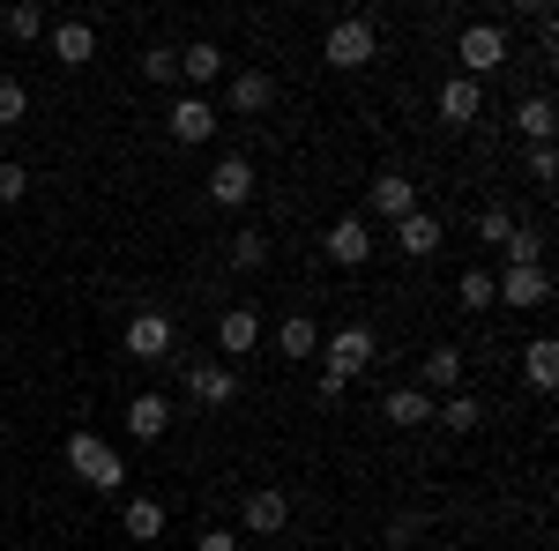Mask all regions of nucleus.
Segmentation results:
<instances>
[{
    "mask_svg": "<svg viewBox=\"0 0 559 551\" xmlns=\"http://www.w3.org/2000/svg\"><path fill=\"white\" fill-rule=\"evenodd\" d=\"M373 366V328H336V336H321V403H344V387L358 381Z\"/></svg>",
    "mask_w": 559,
    "mask_h": 551,
    "instance_id": "f257e3e1",
    "label": "nucleus"
},
{
    "mask_svg": "<svg viewBox=\"0 0 559 551\" xmlns=\"http://www.w3.org/2000/svg\"><path fill=\"white\" fill-rule=\"evenodd\" d=\"M68 469L83 477L90 492H120V484H128V455H120L105 432H68Z\"/></svg>",
    "mask_w": 559,
    "mask_h": 551,
    "instance_id": "f03ea898",
    "label": "nucleus"
},
{
    "mask_svg": "<svg viewBox=\"0 0 559 551\" xmlns=\"http://www.w3.org/2000/svg\"><path fill=\"white\" fill-rule=\"evenodd\" d=\"M373 52H381V31H373L366 15H336V23H329V38H321V60H329L336 75L373 68Z\"/></svg>",
    "mask_w": 559,
    "mask_h": 551,
    "instance_id": "7ed1b4c3",
    "label": "nucleus"
},
{
    "mask_svg": "<svg viewBox=\"0 0 559 551\" xmlns=\"http://www.w3.org/2000/svg\"><path fill=\"white\" fill-rule=\"evenodd\" d=\"M492 68H508V31H500V23H463V38H455V75L485 83Z\"/></svg>",
    "mask_w": 559,
    "mask_h": 551,
    "instance_id": "20e7f679",
    "label": "nucleus"
},
{
    "mask_svg": "<svg viewBox=\"0 0 559 551\" xmlns=\"http://www.w3.org/2000/svg\"><path fill=\"white\" fill-rule=\"evenodd\" d=\"M165 366H179V373H187V395H194V403H202V410H231V403H239V373H231V366H202V358H165Z\"/></svg>",
    "mask_w": 559,
    "mask_h": 551,
    "instance_id": "39448f33",
    "label": "nucleus"
},
{
    "mask_svg": "<svg viewBox=\"0 0 559 551\" xmlns=\"http://www.w3.org/2000/svg\"><path fill=\"white\" fill-rule=\"evenodd\" d=\"M128 358H142V366H165V358H173L179 350V328H173V313H157V306H150V313H134L128 321Z\"/></svg>",
    "mask_w": 559,
    "mask_h": 551,
    "instance_id": "423d86ee",
    "label": "nucleus"
},
{
    "mask_svg": "<svg viewBox=\"0 0 559 551\" xmlns=\"http://www.w3.org/2000/svg\"><path fill=\"white\" fill-rule=\"evenodd\" d=\"M545 298H552V268H500V276H492V306L537 313Z\"/></svg>",
    "mask_w": 559,
    "mask_h": 551,
    "instance_id": "0eeeda50",
    "label": "nucleus"
},
{
    "mask_svg": "<svg viewBox=\"0 0 559 551\" xmlns=\"http://www.w3.org/2000/svg\"><path fill=\"white\" fill-rule=\"evenodd\" d=\"M366 209L381 216V224H403V216L418 209V179H411V171H381V179L366 187Z\"/></svg>",
    "mask_w": 559,
    "mask_h": 551,
    "instance_id": "6e6552de",
    "label": "nucleus"
},
{
    "mask_svg": "<svg viewBox=\"0 0 559 551\" xmlns=\"http://www.w3.org/2000/svg\"><path fill=\"white\" fill-rule=\"evenodd\" d=\"M165 128H173V142H187V149L216 142V97H194V89H187V97L173 105V120H165Z\"/></svg>",
    "mask_w": 559,
    "mask_h": 551,
    "instance_id": "1a4fd4ad",
    "label": "nucleus"
},
{
    "mask_svg": "<svg viewBox=\"0 0 559 551\" xmlns=\"http://www.w3.org/2000/svg\"><path fill=\"white\" fill-rule=\"evenodd\" d=\"M321 247H329L336 268H366V254H373V224H366V216H336Z\"/></svg>",
    "mask_w": 559,
    "mask_h": 551,
    "instance_id": "9d476101",
    "label": "nucleus"
},
{
    "mask_svg": "<svg viewBox=\"0 0 559 551\" xmlns=\"http://www.w3.org/2000/svg\"><path fill=\"white\" fill-rule=\"evenodd\" d=\"M463 366H471V358H463L455 343L426 350V358H418V395H463Z\"/></svg>",
    "mask_w": 559,
    "mask_h": 551,
    "instance_id": "9b49d317",
    "label": "nucleus"
},
{
    "mask_svg": "<svg viewBox=\"0 0 559 551\" xmlns=\"http://www.w3.org/2000/svg\"><path fill=\"white\" fill-rule=\"evenodd\" d=\"M477 112H485V83H471V75H448L440 83V128H477Z\"/></svg>",
    "mask_w": 559,
    "mask_h": 551,
    "instance_id": "f8f14e48",
    "label": "nucleus"
},
{
    "mask_svg": "<svg viewBox=\"0 0 559 551\" xmlns=\"http://www.w3.org/2000/svg\"><path fill=\"white\" fill-rule=\"evenodd\" d=\"M239 522H247V537H284L292 500H284L276 484H254V492H247V507H239Z\"/></svg>",
    "mask_w": 559,
    "mask_h": 551,
    "instance_id": "ddd939ff",
    "label": "nucleus"
},
{
    "mask_svg": "<svg viewBox=\"0 0 559 551\" xmlns=\"http://www.w3.org/2000/svg\"><path fill=\"white\" fill-rule=\"evenodd\" d=\"M210 202H216V209H247V202H254V165H247V157H216Z\"/></svg>",
    "mask_w": 559,
    "mask_h": 551,
    "instance_id": "4468645a",
    "label": "nucleus"
},
{
    "mask_svg": "<svg viewBox=\"0 0 559 551\" xmlns=\"http://www.w3.org/2000/svg\"><path fill=\"white\" fill-rule=\"evenodd\" d=\"M45 45H52L60 68H90V60H97V23H83V15H75V23H52Z\"/></svg>",
    "mask_w": 559,
    "mask_h": 551,
    "instance_id": "2eb2a0df",
    "label": "nucleus"
},
{
    "mask_svg": "<svg viewBox=\"0 0 559 551\" xmlns=\"http://www.w3.org/2000/svg\"><path fill=\"white\" fill-rule=\"evenodd\" d=\"M224 105L239 112V120H261L269 105H276V75H261V68H239L231 89H224Z\"/></svg>",
    "mask_w": 559,
    "mask_h": 551,
    "instance_id": "dca6fc26",
    "label": "nucleus"
},
{
    "mask_svg": "<svg viewBox=\"0 0 559 551\" xmlns=\"http://www.w3.org/2000/svg\"><path fill=\"white\" fill-rule=\"evenodd\" d=\"M216 75H224V52H216V38H194V45H179V83L194 89V97H210Z\"/></svg>",
    "mask_w": 559,
    "mask_h": 551,
    "instance_id": "f3484780",
    "label": "nucleus"
},
{
    "mask_svg": "<svg viewBox=\"0 0 559 551\" xmlns=\"http://www.w3.org/2000/svg\"><path fill=\"white\" fill-rule=\"evenodd\" d=\"M254 343H261V313L254 306H224V313H216V350H224V358H247Z\"/></svg>",
    "mask_w": 559,
    "mask_h": 551,
    "instance_id": "a211bd4d",
    "label": "nucleus"
},
{
    "mask_svg": "<svg viewBox=\"0 0 559 551\" xmlns=\"http://www.w3.org/2000/svg\"><path fill=\"white\" fill-rule=\"evenodd\" d=\"M165 432H173V395H157V387L134 395L128 403V440H165Z\"/></svg>",
    "mask_w": 559,
    "mask_h": 551,
    "instance_id": "6ab92c4d",
    "label": "nucleus"
},
{
    "mask_svg": "<svg viewBox=\"0 0 559 551\" xmlns=\"http://www.w3.org/2000/svg\"><path fill=\"white\" fill-rule=\"evenodd\" d=\"M395 247H403V254H411V261H432V254H440V216L411 209V216H403V224H395Z\"/></svg>",
    "mask_w": 559,
    "mask_h": 551,
    "instance_id": "aec40b11",
    "label": "nucleus"
},
{
    "mask_svg": "<svg viewBox=\"0 0 559 551\" xmlns=\"http://www.w3.org/2000/svg\"><path fill=\"white\" fill-rule=\"evenodd\" d=\"M522 381L537 387V395H552V387H559V343L552 336H537L530 350H522Z\"/></svg>",
    "mask_w": 559,
    "mask_h": 551,
    "instance_id": "412c9836",
    "label": "nucleus"
},
{
    "mask_svg": "<svg viewBox=\"0 0 559 551\" xmlns=\"http://www.w3.org/2000/svg\"><path fill=\"white\" fill-rule=\"evenodd\" d=\"M381 418L395 424V432H411V424H432V395H418V387H388Z\"/></svg>",
    "mask_w": 559,
    "mask_h": 551,
    "instance_id": "4be33fe9",
    "label": "nucleus"
},
{
    "mask_svg": "<svg viewBox=\"0 0 559 551\" xmlns=\"http://www.w3.org/2000/svg\"><path fill=\"white\" fill-rule=\"evenodd\" d=\"M432 424H448L455 440H471L477 424H485V403H477V395H440V403H432Z\"/></svg>",
    "mask_w": 559,
    "mask_h": 551,
    "instance_id": "5701e85b",
    "label": "nucleus"
},
{
    "mask_svg": "<svg viewBox=\"0 0 559 551\" xmlns=\"http://www.w3.org/2000/svg\"><path fill=\"white\" fill-rule=\"evenodd\" d=\"M120 529H128L134 544H157L165 537V500H128L120 507Z\"/></svg>",
    "mask_w": 559,
    "mask_h": 551,
    "instance_id": "b1692460",
    "label": "nucleus"
},
{
    "mask_svg": "<svg viewBox=\"0 0 559 551\" xmlns=\"http://www.w3.org/2000/svg\"><path fill=\"white\" fill-rule=\"evenodd\" d=\"M276 350H284V358H321V328H313L306 313H284V321H276Z\"/></svg>",
    "mask_w": 559,
    "mask_h": 551,
    "instance_id": "393cba45",
    "label": "nucleus"
},
{
    "mask_svg": "<svg viewBox=\"0 0 559 551\" xmlns=\"http://www.w3.org/2000/svg\"><path fill=\"white\" fill-rule=\"evenodd\" d=\"M224 261H231L239 276H254V268H269V231H254V224H247V231H231V247H224Z\"/></svg>",
    "mask_w": 559,
    "mask_h": 551,
    "instance_id": "a878e982",
    "label": "nucleus"
},
{
    "mask_svg": "<svg viewBox=\"0 0 559 551\" xmlns=\"http://www.w3.org/2000/svg\"><path fill=\"white\" fill-rule=\"evenodd\" d=\"M0 31H8V38H23V45H38L45 31H52V15H45L38 0H15V8L0 15Z\"/></svg>",
    "mask_w": 559,
    "mask_h": 551,
    "instance_id": "bb28decb",
    "label": "nucleus"
},
{
    "mask_svg": "<svg viewBox=\"0 0 559 551\" xmlns=\"http://www.w3.org/2000/svg\"><path fill=\"white\" fill-rule=\"evenodd\" d=\"M515 128L530 134V142H552V128H559V120H552V97H545V89H537V97H522V105H515Z\"/></svg>",
    "mask_w": 559,
    "mask_h": 551,
    "instance_id": "cd10ccee",
    "label": "nucleus"
},
{
    "mask_svg": "<svg viewBox=\"0 0 559 551\" xmlns=\"http://www.w3.org/2000/svg\"><path fill=\"white\" fill-rule=\"evenodd\" d=\"M500 254H508V268H545V239H537V231H530V224H515V231H508V247H500Z\"/></svg>",
    "mask_w": 559,
    "mask_h": 551,
    "instance_id": "c85d7f7f",
    "label": "nucleus"
},
{
    "mask_svg": "<svg viewBox=\"0 0 559 551\" xmlns=\"http://www.w3.org/2000/svg\"><path fill=\"white\" fill-rule=\"evenodd\" d=\"M142 83H157V89L179 83V45H150L142 52Z\"/></svg>",
    "mask_w": 559,
    "mask_h": 551,
    "instance_id": "c756f323",
    "label": "nucleus"
},
{
    "mask_svg": "<svg viewBox=\"0 0 559 551\" xmlns=\"http://www.w3.org/2000/svg\"><path fill=\"white\" fill-rule=\"evenodd\" d=\"M426 537V514H388V537H381V551H411Z\"/></svg>",
    "mask_w": 559,
    "mask_h": 551,
    "instance_id": "7c9ffc66",
    "label": "nucleus"
},
{
    "mask_svg": "<svg viewBox=\"0 0 559 551\" xmlns=\"http://www.w3.org/2000/svg\"><path fill=\"white\" fill-rule=\"evenodd\" d=\"M455 306L485 313V306H492V276H485V268H463V284H455Z\"/></svg>",
    "mask_w": 559,
    "mask_h": 551,
    "instance_id": "2f4dec72",
    "label": "nucleus"
},
{
    "mask_svg": "<svg viewBox=\"0 0 559 551\" xmlns=\"http://www.w3.org/2000/svg\"><path fill=\"white\" fill-rule=\"evenodd\" d=\"M23 112H31V89H23V83H0V128H23Z\"/></svg>",
    "mask_w": 559,
    "mask_h": 551,
    "instance_id": "473e14b6",
    "label": "nucleus"
},
{
    "mask_svg": "<svg viewBox=\"0 0 559 551\" xmlns=\"http://www.w3.org/2000/svg\"><path fill=\"white\" fill-rule=\"evenodd\" d=\"M522 171H530V179H537V187H552V171H559L552 142H530V157H522Z\"/></svg>",
    "mask_w": 559,
    "mask_h": 551,
    "instance_id": "72a5a7b5",
    "label": "nucleus"
},
{
    "mask_svg": "<svg viewBox=\"0 0 559 551\" xmlns=\"http://www.w3.org/2000/svg\"><path fill=\"white\" fill-rule=\"evenodd\" d=\"M508 231H515V216H508V209H485V216H477V239H485V247H508Z\"/></svg>",
    "mask_w": 559,
    "mask_h": 551,
    "instance_id": "f704fd0d",
    "label": "nucleus"
},
{
    "mask_svg": "<svg viewBox=\"0 0 559 551\" xmlns=\"http://www.w3.org/2000/svg\"><path fill=\"white\" fill-rule=\"evenodd\" d=\"M23 194H31V165L8 157V165H0V202H23Z\"/></svg>",
    "mask_w": 559,
    "mask_h": 551,
    "instance_id": "c9c22d12",
    "label": "nucleus"
},
{
    "mask_svg": "<svg viewBox=\"0 0 559 551\" xmlns=\"http://www.w3.org/2000/svg\"><path fill=\"white\" fill-rule=\"evenodd\" d=\"M194 551H239V537H231V529H202V537H194Z\"/></svg>",
    "mask_w": 559,
    "mask_h": 551,
    "instance_id": "e433bc0d",
    "label": "nucleus"
}]
</instances>
